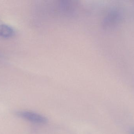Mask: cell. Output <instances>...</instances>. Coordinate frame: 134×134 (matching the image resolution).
Instances as JSON below:
<instances>
[{
  "mask_svg": "<svg viewBox=\"0 0 134 134\" xmlns=\"http://www.w3.org/2000/svg\"><path fill=\"white\" fill-rule=\"evenodd\" d=\"M16 115L22 119L36 124H45L48 121L44 116L34 112L21 111L18 112Z\"/></svg>",
  "mask_w": 134,
  "mask_h": 134,
  "instance_id": "cell-1",
  "label": "cell"
},
{
  "mask_svg": "<svg viewBox=\"0 0 134 134\" xmlns=\"http://www.w3.org/2000/svg\"><path fill=\"white\" fill-rule=\"evenodd\" d=\"M15 34V30L12 27L6 24H0V37L4 38H10Z\"/></svg>",
  "mask_w": 134,
  "mask_h": 134,
  "instance_id": "cell-2",
  "label": "cell"
},
{
  "mask_svg": "<svg viewBox=\"0 0 134 134\" xmlns=\"http://www.w3.org/2000/svg\"><path fill=\"white\" fill-rule=\"evenodd\" d=\"M130 134H134V127H131L129 130Z\"/></svg>",
  "mask_w": 134,
  "mask_h": 134,
  "instance_id": "cell-3",
  "label": "cell"
}]
</instances>
